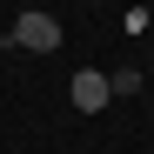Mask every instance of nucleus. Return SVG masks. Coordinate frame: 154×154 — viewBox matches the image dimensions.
<instances>
[{"mask_svg":"<svg viewBox=\"0 0 154 154\" xmlns=\"http://www.w3.org/2000/svg\"><path fill=\"white\" fill-rule=\"evenodd\" d=\"M7 47H27V54H54V47H60V20H54V14H40V7L14 14V34H7Z\"/></svg>","mask_w":154,"mask_h":154,"instance_id":"f257e3e1","label":"nucleus"},{"mask_svg":"<svg viewBox=\"0 0 154 154\" xmlns=\"http://www.w3.org/2000/svg\"><path fill=\"white\" fill-rule=\"evenodd\" d=\"M67 100H74V114H100V107L114 100V87H107V74H100V67H81V74L67 81Z\"/></svg>","mask_w":154,"mask_h":154,"instance_id":"f03ea898","label":"nucleus"},{"mask_svg":"<svg viewBox=\"0 0 154 154\" xmlns=\"http://www.w3.org/2000/svg\"><path fill=\"white\" fill-rule=\"evenodd\" d=\"M107 87H114V94H121V100H127V94H141V87H147V81H141V67H121V74H107Z\"/></svg>","mask_w":154,"mask_h":154,"instance_id":"7ed1b4c3","label":"nucleus"}]
</instances>
